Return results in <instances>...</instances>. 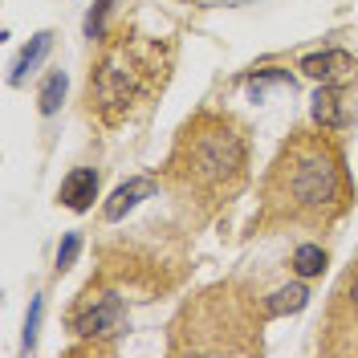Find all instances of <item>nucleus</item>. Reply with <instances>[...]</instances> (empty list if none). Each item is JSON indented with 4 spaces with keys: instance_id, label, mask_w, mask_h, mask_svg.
Masks as SVG:
<instances>
[{
    "instance_id": "obj_16",
    "label": "nucleus",
    "mask_w": 358,
    "mask_h": 358,
    "mask_svg": "<svg viewBox=\"0 0 358 358\" xmlns=\"http://www.w3.org/2000/svg\"><path fill=\"white\" fill-rule=\"evenodd\" d=\"M110 8H114V0H98V4L90 8V17H86V37L90 41L106 37V17H110Z\"/></svg>"
},
{
    "instance_id": "obj_1",
    "label": "nucleus",
    "mask_w": 358,
    "mask_h": 358,
    "mask_svg": "<svg viewBox=\"0 0 358 358\" xmlns=\"http://www.w3.org/2000/svg\"><path fill=\"white\" fill-rule=\"evenodd\" d=\"M355 200L346 155L334 131H293L261 183V224L330 228Z\"/></svg>"
},
{
    "instance_id": "obj_13",
    "label": "nucleus",
    "mask_w": 358,
    "mask_h": 358,
    "mask_svg": "<svg viewBox=\"0 0 358 358\" xmlns=\"http://www.w3.org/2000/svg\"><path fill=\"white\" fill-rule=\"evenodd\" d=\"M293 268H297L301 277H313V273L326 268V252H322L317 245H301L297 252H293Z\"/></svg>"
},
{
    "instance_id": "obj_17",
    "label": "nucleus",
    "mask_w": 358,
    "mask_h": 358,
    "mask_svg": "<svg viewBox=\"0 0 358 358\" xmlns=\"http://www.w3.org/2000/svg\"><path fill=\"white\" fill-rule=\"evenodd\" d=\"M78 248H82V236H78V232H69L66 241H62V248H57V273H66V268L78 261Z\"/></svg>"
},
{
    "instance_id": "obj_8",
    "label": "nucleus",
    "mask_w": 358,
    "mask_h": 358,
    "mask_svg": "<svg viewBox=\"0 0 358 358\" xmlns=\"http://www.w3.org/2000/svg\"><path fill=\"white\" fill-rule=\"evenodd\" d=\"M358 62L350 53H342V49H326V53H310L306 62H301V73H310L317 82H334L342 73H355Z\"/></svg>"
},
{
    "instance_id": "obj_10",
    "label": "nucleus",
    "mask_w": 358,
    "mask_h": 358,
    "mask_svg": "<svg viewBox=\"0 0 358 358\" xmlns=\"http://www.w3.org/2000/svg\"><path fill=\"white\" fill-rule=\"evenodd\" d=\"M342 102H346V98H342V90L338 86H322L317 90V98H313V122L326 127V131L346 127V106H342Z\"/></svg>"
},
{
    "instance_id": "obj_12",
    "label": "nucleus",
    "mask_w": 358,
    "mask_h": 358,
    "mask_svg": "<svg viewBox=\"0 0 358 358\" xmlns=\"http://www.w3.org/2000/svg\"><path fill=\"white\" fill-rule=\"evenodd\" d=\"M306 301H310V289H306V285H289V289L273 293V297L265 301V310H268V317H281V313L306 310Z\"/></svg>"
},
{
    "instance_id": "obj_18",
    "label": "nucleus",
    "mask_w": 358,
    "mask_h": 358,
    "mask_svg": "<svg viewBox=\"0 0 358 358\" xmlns=\"http://www.w3.org/2000/svg\"><path fill=\"white\" fill-rule=\"evenodd\" d=\"M37 322H41V297H33L29 322H24V346H29V350H33V342H37Z\"/></svg>"
},
{
    "instance_id": "obj_7",
    "label": "nucleus",
    "mask_w": 358,
    "mask_h": 358,
    "mask_svg": "<svg viewBox=\"0 0 358 358\" xmlns=\"http://www.w3.org/2000/svg\"><path fill=\"white\" fill-rule=\"evenodd\" d=\"M57 200L66 203L69 212H86L90 203L98 200V171H94V167H73V171L62 179Z\"/></svg>"
},
{
    "instance_id": "obj_14",
    "label": "nucleus",
    "mask_w": 358,
    "mask_h": 358,
    "mask_svg": "<svg viewBox=\"0 0 358 358\" xmlns=\"http://www.w3.org/2000/svg\"><path fill=\"white\" fill-rule=\"evenodd\" d=\"M66 98V73H49V82L41 86V114H53Z\"/></svg>"
},
{
    "instance_id": "obj_15",
    "label": "nucleus",
    "mask_w": 358,
    "mask_h": 358,
    "mask_svg": "<svg viewBox=\"0 0 358 358\" xmlns=\"http://www.w3.org/2000/svg\"><path fill=\"white\" fill-rule=\"evenodd\" d=\"M268 86H289V90H293V78L285 73V69H265L261 78H252V82H248V94H252V98L261 102Z\"/></svg>"
},
{
    "instance_id": "obj_5",
    "label": "nucleus",
    "mask_w": 358,
    "mask_h": 358,
    "mask_svg": "<svg viewBox=\"0 0 358 358\" xmlns=\"http://www.w3.org/2000/svg\"><path fill=\"white\" fill-rule=\"evenodd\" d=\"M322 350L326 355H358V261L346 268V277L338 281L326 326H322Z\"/></svg>"
},
{
    "instance_id": "obj_3",
    "label": "nucleus",
    "mask_w": 358,
    "mask_h": 358,
    "mask_svg": "<svg viewBox=\"0 0 358 358\" xmlns=\"http://www.w3.org/2000/svg\"><path fill=\"white\" fill-rule=\"evenodd\" d=\"M171 73V45L147 33H118L102 45L86 82V110L102 127H122L155 102Z\"/></svg>"
},
{
    "instance_id": "obj_11",
    "label": "nucleus",
    "mask_w": 358,
    "mask_h": 358,
    "mask_svg": "<svg viewBox=\"0 0 358 358\" xmlns=\"http://www.w3.org/2000/svg\"><path fill=\"white\" fill-rule=\"evenodd\" d=\"M49 45H53V33H37L33 41L24 45V49H21V57H17V66H13V78H8L13 86H21L24 78H29L33 69L41 66V57L49 53Z\"/></svg>"
},
{
    "instance_id": "obj_2",
    "label": "nucleus",
    "mask_w": 358,
    "mask_h": 358,
    "mask_svg": "<svg viewBox=\"0 0 358 358\" xmlns=\"http://www.w3.org/2000/svg\"><path fill=\"white\" fill-rule=\"evenodd\" d=\"M248 179L245 127L220 110H200L183 122L167 155V183L179 196H192L203 208L228 203Z\"/></svg>"
},
{
    "instance_id": "obj_9",
    "label": "nucleus",
    "mask_w": 358,
    "mask_h": 358,
    "mask_svg": "<svg viewBox=\"0 0 358 358\" xmlns=\"http://www.w3.org/2000/svg\"><path fill=\"white\" fill-rule=\"evenodd\" d=\"M147 196H155V183H151V179H131V183L114 187V196L106 200L102 216H106V220H122V216L131 212L134 203H138V200H147Z\"/></svg>"
},
{
    "instance_id": "obj_4",
    "label": "nucleus",
    "mask_w": 358,
    "mask_h": 358,
    "mask_svg": "<svg viewBox=\"0 0 358 358\" xmlns=\"http://www.w3.org/2000/svg\"><path fill=\"white\" fill-rule=\"evenodd\" d=\"M261 317L241 285H212L187 301L171 326L176 355H257L261 350Z\"/></svg>"
},
{
    "instance_id": "obj_6",
    "label": "nucleus",
    "mask_w": 358,
    "mask_h": 358,
    "mask_svg": "<svg viewBox=\"0 0 358 358\" xmlns=\"http://www.w3.org/2000/svg\"><path fill=\"white\" fill-rule=\"evenodd\" d=\"M122 326H127L122 297L110 293V289H98V285L82 289V297H78L73 310H69V330H73V334L114 338V334H122Z\"/></svg>"
}]
</instances>
